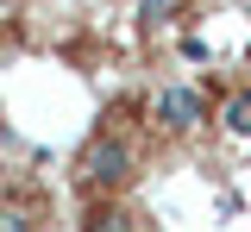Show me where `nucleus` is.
Returning <instances> with one entry per match:
<instances>
[{
  "mask_svg": "<svg viewBox=\"0 0 251 232\" xmlns=\"http://www.w3.org/2000/svg\"><path fill=\"white\" fill-rule=\"evenodd\" d=\"M0 232H31L25 213H13V207H0Z\"/></svg>",
  "mask_w": 251,
  "mask_h": 232,
  "instance_id": "obj_6",
  "label": "nucleus"
},
{
  "mask_svg": "<svg viewBox=\"0 0 251 232\" xmlns=\"http://www.w3.org/2000/svg\"><path fill=\"white\" fill-rule=\"evenodd\" d=\"M82 182H88V188H100V195L126 188V182H132V151H126L113 132L88 138V151H82Z\"/></svg>",
  "mask_w": 251,
  "mask_h": 232,
  "instance_id": "obj_1",
  "label": "nucleus"
},
{
  "mask_svg": "<svg viewBox=\"0 0 251 232\" xmlns=\"http://www.w3.org/2000/svg\"><path fill=\"white\" fill-rule=\"evenodd\" d=\"M201 119H207V107H201V94H195V88L170 82V88L157 94V126H163V132H195Z\"/></svg>",
  "mask_w": 251,
  "mask_h": 232,
  "instance_id": "obj_2",
  "label": "nucleus"
},
{
  "mask_svg": "<svg viewBox=\"0 0 251 232\" xmlns=\"http://www.w3.org/2000/svg\"><path fill=\"white\" fill-rule=\"evenodd\" d=\"M138 13H145V25H163V19H170V13H176V0H145V6H138Z\"/></svg>",
  "mask_w": 251,
  "mask_h": 232,
  "instance_id": "obj_5",
  "label": "nucleus"
},
{
  "mask_svg": "<svg viewBox=\"0 0 251 232\" xmlns=\"http://www.w3.org/2000/svg\"><path fill=\"white\" fill-rule=\"evenodd\" d=\"M88 232H138V226H132V213H126V207L100 201V207H88Z\"/></svg>",
  "mask_w": 251,
  "mask_h": 232,
  "instance_id": "obj_3",
  "label": "nucleus"
},
{
  "mask_svg": "<svg viewBox=\"0 0 251 232\" xmlns=\"http://www.w3.org/2000/svg\"><path fill=\"white\" fill-rule=\"evenodd\" d=\"M226 132H239V138H251V88H239V94L226 100Z\"/></svg>",
  "mask_w": 251,
  "mask_h": 232,
  "instance_id": "obj_4",
  "label": "nucleus"
}]
</instances>
